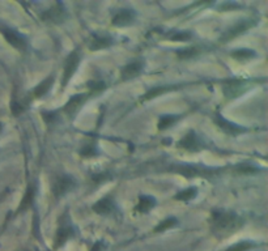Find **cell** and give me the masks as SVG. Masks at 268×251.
<instances>
[{
	"label": "cell",
	"mask_w": 268,
	"mask_h": 251,
	"mask_svg": "<svg viewBox=\"0 0 268 251\" xmlns=\"http://www.w3.org/2000/svg\"><path fill=\"white\" fill-rule=\"evenodd\" d=\"M143 70H144V60L143 59H135V60L127 63L120 70V78H122V81H127V80L135 78L141 74Z\"/></svg>",
	"instance_id": "obj_5"
},
{
	"label": "cell",
	"mask_w": 268,
	"mask_h": 251,
	"mask_svg": "<svg viewBox=\"0 0 268 251\" xmlns=\"http://www.w3.org/2000/svg\"><path fill=\"white\" fill-rule=\"evenodd\" d=\"M136 19V13L132 9H120L119 12L115 13L113 17L112 24L118 28H123V26H130L135 22Z\"/></svg>",
	"instance_id": "obj_10"
},
{
	"label": "cell",
	"mask_w": 268,
	"mask_h": 251,
	"mask_svg": "<svg viewBox=\"0 0 268 251\" xmlns=\"http://www.w3.org/2000/svg\"><path fill=\"white\" fill-rule=\"evenodd\" d=\"M42 118L47 124H51L57 119V111H42Z\"/></svg>",
	"instance_id": "obj_32"
},
{
	"label": "cell",
	"mask_w": 268,
	"mask_h": 251,
	"mask_svg": "<svg viewBox=\"0 0 268 251\" xmlns=\"http://www.w3.org/2000/svg\"><path fill=\"white\" fill-rule=\"evenodd\" d=\"M178 173H181L182 175H185V177L192 178L194 175L199 174L198 168H194V166H181V168H178L177 170Z\"/></svg>",
	"instance_id": "obj_29"
},
{
	"label": "cell",
	"mask_w": 268,
	"mask_h": 251,
	"mask_svg": "<svg viewBox=\"0 0 268 251\" xmlns=\"http://www.w3.org/2000/svg\"><path fill=\"white\" fill-rule=\"evenodd\" d=\"M113 45V39L109 37H101V36H93L89 45V49L92 51H98V50H103L110 47Z\"/></svg>",
	"instance_id": "obj_18"
},
{
	"label": "cell",
	"mask_w": 268,
	"mask_h": 251,
	"mask_svg": "<svg viewBox=\"0 0 268 251\" xmlns=\"http://www.w3.org/2000/svg\"><path fill=\"white\" fill-rule=\"evenodd\" d=\"M156 206V199L149 195H141L139 198V203L136 206V211L140 213H148L149 211L153 210Z\"/></svg>",
	"instance_id": "obj_17"
},
{
	"label": "cell",
	"mask_w": 268,
	"mask_h": 251,
	"mask_svg": "<svg viewBox=\"0 0 268 251\" xmlns=\"http://www.w3.org/2000/svg\"><path fill=\"white\" fill-rule=\"evenodd\" d=\"M87 85L88 88H89V91H91V95L93 96L99 95L101 92L106 89V85H105V82L103 81H96V80H92V81H88Z\"/></svg>",
	"instance_id": "obj_27"
},
{
	"label": "cell",
	"mask_w": 268,
	"mask_h": 251,
	"mask_svg": "<svg viewBox=\"0 0 268 251\" xmlns=\"http://www.w3.org/2000/svg\"><path fill=\"white\" fill-rule=\"evenodd\" d=\"M80 64V54L78 51H72V53L67 57L66 64H64V71H63V80L62 85L63 88H66L68 85V82L72 77H74L75 72L78 68Z\"/></svg>",
	"instance_id": "obj_2"
},
{
	"label": "cell",
	"mask_w": 268,
	"mask_h": 251,
	"mask_svg": "<svg viewBox=\"0 0 268 251\" xmlns=\"http://www.w3.org/2000/svg\"><path fill=\"white\" fill-rule=\"evenodd\" d=\"M258 170L259 169H258L256 166L250 164H242V165H238V166H235V172L241 174H252V173H256Z\"/></svg>",
	"instance_id": "obj_28"
},
{
	"label": "cell",
	"mask_w": 268,
	"mask_h": 251,
	"mask_svg": "<svg viewBox=\"0 0 268 251\" xmlns=\"http://www.w3.org/2000/svg\"><path fill=\"white\" fill-rule=\"evenodd\" d=\"M3 34H4L7 42H9L15 49L20 50V51H25V50L28 49V42H26V39L21 34L15 32V30L7 28V29H3Z\"/></svg>",
	"instance_id": "obj_11"
},
{
	"label": "cell",
	"mask_w": 268,
	"mask_h": 251,
	"mask_svg": "<svg viewBox=\"0 0 268 251\" xmlns=\"http://www.w3.org/2000/svg\"><path fill=\"white\" fill-rule=\"evenodd\" d=\"M202 141L198 137V135L194 131H189L181 140L178 141V147L189 152H199L202 151Z\"/></svg>",
	"instance_id": "obj_7"
},
{
	"label": "cell",
	"mask_w": 268,
	"mask_h": 251,
	"mask_svg": "<svg viewBox=\"0 0 268 251\" xmlns=\"http://www.w3.org/2000/svg\"><path fill=\"white\" fill-rule=\"evenodd\" d=\"M190 38H191L190 32H175L173 36H170V39H172V41L185 42V41H189Z\"/></svg>",
	"instance_id": "obj_31"
},
{
	"label": "cell",
	"mask_w": 268,
	"mask_h": 251,
	"mask_svg": "<svg viewBox=\"0 0 268 251\" xmlns=\"http://www.w3.org/2000/svg\"><path fill=\"white\" fill-rule=\"evenodd\" d=\"M72 235H74V229L68 224H62L58 228V232H57V235H55V249L62 247Z\"/></svg>",
	"instance_id": "obj_14"
},
{
	"label": "cell",
	"mask_w": 268,
	"mask_h": 251,
	"mask_svg": "<svg viewBox=\"0 0 268 251\" xmlns=\"http://www.w3.org/2000/svg\"><path fill=\"white\" fill-rule=\"evenodd\" d=\"M85 99H87V95H75L74 97H71L68 99V102L64 105L63 107V111L66 113L68 116H75L77 114V111L81 109V106L85 102Z\"/></svg>",
	"instance_id": "obj_12"
},
{
	"label": "cell",
	"mask_w": 268,
	"mask_h": 251,
	"mask_svg": "<svg viewBox=\"0 0 268 251\" xmlns=\"http://www.w3.org/2000/svg\"><path fill=\"white\" fill-rule=\"evenodd\" d=\"M34 196H36V186L29 185L26 187V191H25L24 196H22L21 204L19 207V212H24L28 208H30L34 202Z\"/></svg>",
	"instance_id": "obj_15"
},
{
	"label": "cell",
	"mask_w": 268,
	"mask_h": 251,
	"mask_svg": "<svg viewBox=\"0 0 268 251\" xmlns=\"http://www.w3.org/2000/svg\"><path fill=\"white\" fill-rule=\"evenodd\" d=\"M110 178H112L110 177V174L101 173V174H96V175H93V178H92V179H93L95 182H97V183H99V182L102 183V182H105V181H109Z\"/></svg>",
	"instance_id": "obj_33"
},
{
	"label": "cell",
	"mask_w": 268,
	"mask_h": 251,
	"mask_svg": "<svg viewBox=\"0 0 268 251\" xmlns=\"http://www.w3.org/2000/svg\"><path fill=\"white\" fill-rule=\"evenodd\" d=\"M210 225L212 234L217 238H225L238 232L244 225V220L233 212L217 210L211 214Z\"/></svg>",
	"instance_id": "obj_1"
},
{
	"label": "cell",
	"mask_w": 268,
	"mask_h": 251,
	"mask_svg": "<svg viewBox=\"0 0 268 251\" xmlns=\"http://www.w3.org/2000/svg\"><path fill=\"white\" fill-rule=\"evenodd\" d=\"M179 119V116H173V114H168V116H161L160 120H158V130L162 131V130H168L173 126L177 120Z\"/></svg>",
	"instance_id": "obj_22"
},
{
	"label": "cell",
	"mask_w": 268,
	"mask_h": 251,
	"mask_svg": "<svg viewBox=\"0 0 268 251\" xmlns=\"http://www.w3.org/2000/svg\"><path fill=\"white\" fill-rule=\"evenodd\" d=\"M174 225H177V218L168 217V218H165L164 221H161L160 224L157 225L156 229H154V232H156V233H161V232H165V231H168V229H170V228H173Z\"/></svg>",
	"instance_id": "obj_25"
},
{
	"label": "cell",
	"mask_w": 268,
	"mask_h": 251,
	"mask_svg": "<svg viewBox=\"0 0 268 251\" xmlns=\"http://www.w3.org/2000/svg\"><path fill=\"white\" fill-rule=\"evenodd\" d=\"M76 186V182L72 177L70 175H60L58 177L53 183V193L55 198H60L64 193H67L68 191L74 189Z\"/></svg>",
	"instance_id": "obj_3"
},
{
	"label": "cell",
	"mask_w": 268,
	"mask_h": 251,
	"mask_svg": "<svg viewBox=\"0 0 268 251\" xmlns=\"http://www.w3.org/2000/svg\"><path fill=\"white\" fill-rule=\"evenodd\" d=\"M172 87H154L153 89L148 91L143 97H141V101H148V99L156 98V97H160L161 95H164L168 91H170Z\"/></svg>",
	"instance_id": "obj_24"
},
{
	"label": "cell",
	"mask_w": 268,
	"mask_h": 251,
	"mask_svg": "<svg viewBox=\"0 0 268 251\" xmlns=\"http://www.w3.org/2000/svg\"><path fill=\"white\" fill-rule=\"evenodd\" d=\"M254 246H255V243H251V242H248V241H244V242H239V243H237V245H234V246L229 247V249H228V250H225V251H248Z\"/></svg>",
	"instance_id": "obj_30"
},
{
	"label": "cell",
	"mask_w": 268,
	"mask_h": 251,
	"mask_svg": "<svg viewBox=\"0 0 268 251\" xmlns=\"http://www.w3.org/2000/svg\"><path fill=\"white\" fill-rule=\"evenodd\" d=\"M78 153H80V156L85 157V158H89V157H95L97 153H98V151H97V147H96V144H93V143H89V144H85L81 147V149L78 151Z\"/></svg>",
	"instance_id": "obj_26"
},
{
	"label": "cell",
	"mask_w": 268,
	"mask_h": 251,
	"mask_svg": "<svg viewBox=\"0 0 268 251\" xmlns=\"http://www.w3.org/2000/svg\"><path fill=\"white\" fill-rule=\"evenodd\" d=\"M196 195H198V189L196 187H189V189H185L179 191V193L174 196L175 200L178 202H190L192 199L196 198Z\"/></svg>",
	"instance_id": "obj_20"
},
{
	"label": "cell",
	"mask_w": 268,
	"mask_h": 251,
	"mask_svg": "<svg viewBox=\"0 0 268 251\" xmlns=\"http://www.w3.org/2000/svg\"><path fill=\"white\" fill-rule=\"evenodd\" d=\"M0 131H1V124H0Z\"/></svg>",
	"instance_id": "obj_34"
},
{
	"label": "cell",
	"mask_w": 268,
	"mask_h": 251,
	"mask_svg": "<svg viewBox=\"0 0 268 251\" xmlns=\"http://www.w3.org/2000/svg\"><path fill=\"white\" fill-rule=\"evenodd\" d=\"M214 123L217 124L221 130H223L224 132H227V134H229V135H239V134H244V132H246L248 130L245 127H241V126H238V124L235 123H231L230 120L225 119L221 114H214Z\"/></svg>",
	"instance_id": "obj_8"
},
{
	"label": "cell",
	"mask_w": 268,
	"mask_h": 251,
	"mask_svg": "<svg viewBox=\"0 0 268 251\" xmlns=\"http://www.w3.org/2000/svg\"><path fill=\"white\" fill-rule=\"evenodd\" d=\"M200 51H199L198 47H195V46H190V47H185V49H181L177 51V57L179 59H191L195 58V57H198Z\"/></svg>",
	"instance_id": "obj_21"
},
{
	"label": "cell",
	"mask_w": 268,
	"mask_h": 251,
	"mask_svg": "<svg viewBox=\"0 0 268 251\" xmlns=\"http://www.w3.org/2000/svg\"><path fill=\"white\" fill-rule=\"evenodd\" d=\"M115 208L114 200L110 196H105V198L99 199L98 202L95 203V206L92 207V210L98 214H109L112 213Z\"/></svg>",
	"instance_id": "obj_13"
},
{
	"label": "cell",
	"mask_w": 268,
	"mask_h": 251,
	"mask_svg": "<svg viewBox=\"0 0 268 251\" xmlns=\"http://www.w3.org/2000/svg\"><path fill=\"white\" fill-rule=\"evenodd\" d=\"M256 24V21L254 20H242L239 21L238 24H235L231 26L230 29H228L225 32L223 37H221V42L230 41V39H234L235 37H238L241 34H244L245 32H248L249 29H251L252 26Z\"/></svg>",
	"instance_id": "obj_4"
},
{
	"label": "cell",
	"mask_w": 268,
	"mask_h": 251,
	"mask_svg": "<svg viewBox=\"0 0 268 251\" xmlns=\"http://www.w3.org/2000/svg\"><path fill=\"white\" fill-rule=\"evenodd\" d=\"M231 58L235 59V60H239V62H245V60H249V59H252L256 57V53L254 50L250 49H239L231 51Z\"/></svg>",
	"instance_id": "obj_19"
},
{
	"label": "cell",
	"mask_w": 268,
	"mask_h": 251,
	"mask_svg": "<svg viewBox=\"0 0 268 251\" xmlns=\"http://www.w3.org/2000/svg\"><path fill=\"white\" fill-rule=\"evenodd\" d=\"M53 84H54V76H50V77L45 78L42 82H39L37 87L34 88V91H33L34 98H42L43 96L47 95L50 89H51V87H53Z\"/></svg>",
	"instance_id": "obj_16"
},
{
	"label": "cell",
	"mask_w": 268,
	"mask_h": 251,
	"mask_svg": "<svg viewBox=\"0 0 268 251\" xmlns=\"http://www.w3.org/2000/svg\"><path fill=\"white\" fill-rule=\"evenodd\" d=\"M67 13L66 9L63 8L62 4H54L53 7L45 12L42 13L41 19L46 22H51V24H62L66 20Z\"/></svg>",
	"instance_id": "obj_6"
},
{
	"label": "cell",
	"mask_w": 268,
	"mask_h": 251,
	"mask_svg": "<svg viewBox=\"0 0 268 251\" xmlns=\"http://www.w3.org/2000/svg\"><path fill=\"white\" fill-rule=\"evenodd\" d=\"M29 106V99L24 98L22 101H12V105H11V110H12L13 116H21L26 109Z\"/></svg>",
	"instance_id": "obj_23"
},
{
	"label": "cell",
	"mask_w": 268,
	"mask_h": 251,
	"mask_svg": "<svg viewBox=\"0 0 268 251\" xmlns=\"http://www.w3.org/2000/svg\"><path fill=\"white\" fill-rule=\"evenodd\" d=\"M245 89H246L245 82L241 81V80H230V81H227L223 87L224 96H225L227 99L237 98V97H239V96L244 93Z\"/></svg>",
	"instance_id": "obj_9"
}]
</instances>
